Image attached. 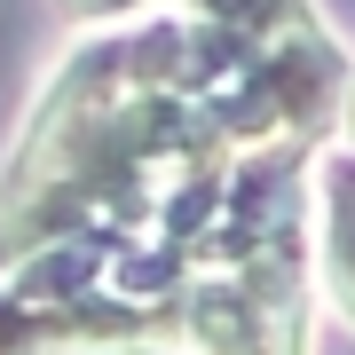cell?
<instances>
[{"mask_svg":"<svg viewBox=\"0 0 355 355\" xmlns=\"http://www.w3.org/2000/svg\"><path fill=\"white\" fill-rule=\"evenodd\" d=\"M182 355H308V261L198 268L182 284Z\"/></svg>","mask_w":355,"mask_h":355,"instance_id":"1","label":"cell"},{"mask_svg":"<svg viewBox=\"0 0 355 355\" xmlns=\"http://www.w3.org/2000/svg\"><path fill=\"white\" fill-rule=\"evenodd\" d=\"M316 261H308V277L316 292L331 300V316L355 331V158L331 150L316 158Z\"/></svg>","mask_w":355,"mask_h":355,"instance_id":"2","label":"cell"},{"mask_svg":"<svg viewBox=\"0 0 355 355\" xmlns=\"http://www.w3.org/2000/svg\"><path fill=\"white\" fill-rule=\"evenodd\" d=\"M174 8L190 16V24H214V32H229V40H253V48L324 24L316 0H174Z\"/></svg>","mask_w":355,"mask_h":355,"instance_id":"3","label":"cell"},{"mask_svg":"<svg viewBox=\"0 0 355 355\" xmlns=\"http://www.w3.org/2000/svg\"><path fill=\"white\" fill-rule=\"evenodd\" d=\"M135 8H150V0H55L64 24H103V16H135Z\"/></svg>","mask_w":355,"mask_h":355,"instance_id":"4","label":"cell"},{"mask_svg":"<svg viewBox=\"0 0 355 355\" xmlns=\"http://www.w3.org/2000/svg\"><path fill=\"white\" fill-rule=\"evenodd\" d=\"M331 135H340V150L355 158V71H347V87H340V111H331Z\"/></svg>","mask_w":355,"mask_h":355,"instance_id":"5","label":"cell"}]
</instances>
